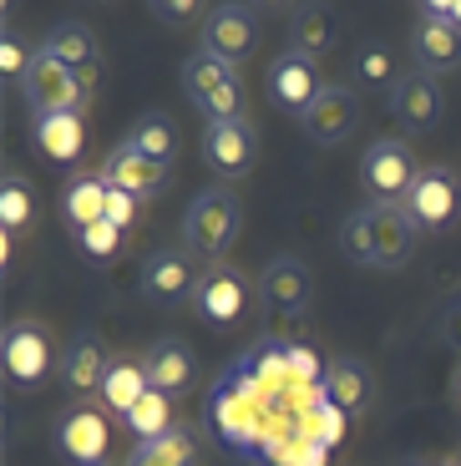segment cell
<instances>
[{
    "mask_svg": "<svg viewBox=\"0 0 461 466\" xmlns=\"http://www.w3.org/2000/svg\"><path fill=\"white\" fill-rule=\"evenodd\" d=\"M421 244V228L405 218L401 203H365L340 223V248L350 264L365 268H401Z\"/></svg>",
    "mask_w": 461,
    "mask_h": 466,
    "instance_id": "6da1fadb",
    "label": "cell"
},
{
    "mask_svg": "<svg viewBox=\"0 0 461 466\" xmlns=\"http://www.w3.org/2000/svg\"><path fill=\"white\" fill-rule=\"evenodd\" d=\"M239 228H243V203L229 183L203 187L183 213V244L193 248L203 264H219V258L239 244Z\"/></svg>",
    "mask_w": 461,
    "mask_h": 466,
    "instance_id": "7a4b0ae2",
    "label": "cell"
},
{
    "mask_svg": "<svg viewBox=\"0 0 461 466\" xmlns=\"http://www.w3.org/2000/svg\"><path fill=\"white\" fill-rule=\"evenodd\" d=\"M183 92H188V102L208 116V127H213V122H233V116H243V76H239V66L208 56L203 46L183 61Z\"/></svg>",
    "mask_w": 461,
    "mask_h": 466,
    "instance_id": "3957f363",
    "label": "cell"
},
{
    "mask_svg": "<svg viewBox=\"0 0 461 466\" xmlns=\"http://www.w3.org/2000/svg\"><path fill=\"white\" fill-rule=\"evenodd\" d=\"M415 177H421V163H415V152L405 147L401 137L370 142L365 157H360V187H365L375 203H405Z\"/></svg>",
    "mask_w": 461,
    "mask_h": 466,
    "instance_id": "277c9868",
    "label": "cell"
},
{
    "mask_svg": "<svg viewBox=\"0 0 461 466\" xmlns=\"http://www.w3.org/2000/svg\"><path fill=\"white\" fill-rule=\"evenodd\" d=\"M26 102H31V112H81L87 106V96H92V86H87V76L71 66H61V61H51L46 51L36 46V61L31 71H26V82H21Z\"/></svg>",
    "mask_w": 461,
    "mask_h": 466,
    "instance_id": "5b68a950",
    "label": "cell"
},
{
    "mask_svg": "<svg viewBox=\"0 0 461 466\" xmlns=\"http://www.w3.org/2000/svg\"><path fill=\"white\" fill-rule=\"evenodd\" d=\"M401 208L421 233L451 228L461 218V173H451V167H421V177L411 183Z\"/></svg>",
    "mask_w": 461,
    "mask_h": 466,
    "instance_id": "8992f818",
    "label": "cell"
},
{
    "mask_svg": "<svg viewBox=\"0 0 461 466\" xmlns=\"http://www.w3.org/2000/svg\"><path fill=\"white\" fill-rule=\"evenodd\" d=\"M56 441L71 456V466H102L107 451H112V410L92 406V400L67 406L56 420Z\"/></svg>",
    "mask_w": 461,
    "mask_h": 466,
    "instance_id": "52a82bcc",
    "label": "cell"
},
{
    "mask_svg": "<svg viewBox=\"0 0 461 466\" xmlns=\"http://www.w3.org/2000/svg\"><path fill=\"white\" fill-rule=\"evenodd\" d=\"M259 294H264L269 319H300L314 299V268L300 254H279L259 274Z\"/></svg>",
    "mask_w": 461,
    "mask_h": 466,
    "instance_id": "ba28073f",
    "label": "cell"
},
{
    "mask_svg": "<svg viewBox=\"0 0 461 466\" xmlns=\"http://www.w3.org/2000/svg\"><path fill=\"white\" fill-rule=\"evenodd\" d=\"M203 258L193 254L188 244L178 248H158V254L142 264V294H148L152 304H183L198 294V284H203Z\"/></svg>",
    "mask_w": 461,
    "mask_h": 466,
    "instance_id": "9c48e42d",
    "label": "cell"
},
{
    "mask_svg": "<svg viewBox=\"0 0 461 466\" xmlns=\"http://www.w3.org/2000/svg\"><path fill=\"white\" fill-rule=\"evenodd\" d=\"M203 163L219 177H243L254 173L259 163V127L249 116H233V122H213L203 132Z\"/></svg>",
    "mask_w": 461,
    "mask_h": 466,
    "instance_id": "30bf717a",
    "label": "cell"
},
{
    "mask_svg": "<svg viewBox=\"0 0 461 466\" xmlns=\"http://www.w3.org/2000/svg\"><path fill=\"white\" fill-rule=\"evenodd\" d=\"M0 355H5V375H11L15 385H36L46 380L51 370H56V350H51V335L36 319H15L11 329H5V345H0Z\"/></svg>",
    "mask_w": 461,
    "mask_h": 466,
    "instance_id": "8fae6325",
    "label": "cell"
},
{
    "mask_svg": "<svg viewBox=\"0 0 461 466\" xmlns=\"http://www.w3.org/2000/svg\"><path fill=\"white\" fill-rule=\"evenodd\" d=\"M300 127H304V137L320 142V147H340V142L360 127V96L350 92V86L330 82L320 96H314L310 112L300 116Z\"/></svg>",
    "mask_w": 461,
    "mask_h": 466,
    "instance_id": "7c38bea8",
    "label": "cell"
},
{
    "mask_svg": "<svg viewBox=\"0 0 461 466\" xmlns=\"http://www.w3.org/2000/svg\"><path fill=\"white\" fill-rule=\"evenodd\" d=\"M193 304H198V315H203L213 329H233L243 319V309H249V279H243L239 268H229V264H208Z\"/></svg>",
    "mask_w": 461,
    "mask_h": 466,
    "instance_id": "4fadbf2b",
    "label": "cell"
},
{
    "mask_svg": "<svg viewBox=\"0 0 461 466\" xmlns=\"http://www.w3.org/2000/svg\"><path fill=\"white\" fill-rule=\"evenodd\" d=\"M324 86L330 82L320 76V66H314L310 56H300V51H279L274 66H269V96H274V106H284V112L304 116Z\"/></svg>",
    "mask_w": 461,
    "mask_h": 466,
    "instance_id": "5bb4252c",
    "label": "cell"
},
{
    "mask_svg": "<svg viewBox=\"0 0 461 466\" xmlns=\"http://www.w3.org/2000/svg\"><path fill=\"white\" fill-rule=\"evenodd\" d=\"M385 102H391V116L405 132H431L441 122V86L426 71H405L401 82L385 92Z\"/></svg>",
    "mask_w": 461,
    "mask_h": 466,
    "instance_id": "9a60e30c",
    "label": "cell"
},
{
    "mask_svg": "<svg viewBox=\"0 0 461 466\" xmlns=\"http://www.w3.org/2000/svg\"><path fill=\"white\" fill-rule=\"evenodd\" d=\"M254 41H259L254 15L243 11V5H219V11L203 21V51L219 56V61H229V66H239V61L254 56Z\"/></svg>",
    "mask_w": 461,
    "mask_h": 466,
    "instance_id": "2e32d148",
    "label": "cell"
},
{
    "mask_svg": "<svg viewBox=\"0 0 461 466\" xmlns=\"http://www.w3.org/2000/svg\"><path fill=\"white\" fill-rule=\"evenodd\" d=\"M411 51H415V71L446 76V71L461 66V25L421 11V21H415V31H411Z\"/></svg>",
    "mask_w": 461,
    "mask_h": 466,
    "instance_id": "e0dca14e",
    "label": "cell"
},
{
    "mask_svg": "<svg viewBox=\"0 0 461 466\" xmlns=\"http://www.w3.org/2000/svg\"><path fill=\"white\" fill-rule=\"evenodd\" d=\"M107 365H112V355L102 350V339L87 329V335H77L67 345V355L56 360V375L61 385H67V396H102V380H107Z\"/></svg>",
    "mask_w": 461,
    "mask_h": 466,
    "instance_id": "ac0fdd59",
    "label": "cell"
},
{
    "mask_svg": "<svg viewBox=\"0 0 461 466\" xmlns=\"http://www.w3.org/2000/svg\"><path fill=\"white\" fill-rule=\"evenodd\" d=\"M31 142L46 152L51 163L71 167L87 152V122H81V112H41L31 116Z\"/></svg>",
    "mask_w": 461,
    "mask_h": 466,
    "instance_id": "d6986e66",
    "label": "cell"
},
{
    "mask_svg": "<svg viewBox=\"0 0 461 466\" xmlns=\"http://www.w3.org/2000/svg\"><path fill=\"white\" fill-rule=\"evenodd\" d=\"M102 177H107V187H117V193H132V198H152V193H162V187H168L173 167L148 163V157H142V152H132V147H117L112 157L102 163Z\"/></svg>",
    "mask_w": 461,
    "mask_h": 466,
    "instance_id": "ffe728a7",
    "label": "cell"
},
{
    "mask_svg": "<svg viewBox=\"0 0 461 466\" xmlns=\"http://www.w3.org/2000/svg\"><path fill=\"white\" fill-rule=\"evenodd\" d=\"M142 365H148L152 390H162V396H183V390H193V380H198V360H193V350H188L183 339H158Z\"/></svg>",
    "mask_w": 461,
    "mask_h": 466,
    "instance_id": "44dd1931",
    "label": "cell"
},
{
    "mask_svg": "<svg viewBox=\"0 0 461 466\" xmlns=\"http://www.w3.org/2000/svg\"><path fill=\"white\" fill-rule=\"evenodd\" d=\"M152 390V380H148V365L142 360H132V355H112V365H107V380H102V406L112 410V416H122L128 420V410L138 406L142 396Z\"/></svg>",
    "mask_w": 461,
    "mask_h": 466,
    "instance_id": "7402d4cb",
    "label": "cell"
},
{
    "mask_svg": "<svg viewBox=\"0 0 461 466\" xmlns=\"http://www.w3.org/2000/svg\"><path fill=\"white\" fill-rule=\"evenodd\" d=\"M41 51H46L51 61H61V66L71 71H97V35L92 25H81V21H56L46 31V41H41Z\"/></svg>",
    "mask_w": 461,
    "mask_h": 466,
    "instance_id": "603a6c76",
    "label": "cell"
},
{
    "mask_svg": "<svg viewBox=\"0 0 461 466\" xmlns=\"http://www.w3.org/2000/svg\"><path fill=\"white\" fill-rule=\"evenodd\" d=\"M107 198H112V187H107L102 173H87V177H71L67 193H61V218L71 228H92V223L107 218Z\"/></svg>",
    "mask_w": 461,
    "mask_h": 466,
    "instance_id": "cb8c5ba5",
    "label": "cell"
},
{
    "mask_svg": "<svg viewBox=\"0 0 461 466\" xmlns=\"http://www.w3.org/2000/svg\"><path fill=\"white\" fill-rule=\"evenodd\" d=\"M334 46V11L330 5H300L294 21H289V51H300V56H324Z\"/></svg>",
    "mask_w": 461,
    "mask_h": 466,
    "instance_id": "d4e9b609",
    "label": "cell"
},
{
    "mask_svg": "<svg viewBox=\"0 0 461 466\" xmlns=\"http://www.w3.org/2000/svg\"><path fill=\"white\" fill-rule=\"evenodd\" d=\"M128 466H198V441H193L188 426H173V431L158 436V441L132 446Z\"/></svg>",
    "mask_w": 461,
    "mask_h": 466,
    "instance_id": "484cf974",
    "label": "cell"
},
{
    "mask_svg": "<svg viewBox=\"0 0 461 466\" xmlns=\"http://www.w3.org/2000/svg\"><path fill=\"white\" fill-rule=\"evenodd\" d=\"M122 426L138 436V446H142V441H158V436H168V431H173V396L148 390V396H142L138 406L128 410V420H122Z\"/></svg>",
    "mask_w": 461,
    "mask_h": 466,
    "instance_id": "4316f807",
    "label": "cell"
},
{
    "mask_svg": "<svg viewBox=\"0 0 461 466\" xmlns=\"http://www.w3.org/2000/svg\"><path fill=\"white\" fill-rule=\"evenodd\" d=\"M122 147H132V152H142L148 163H162V167H173V152H178V137H173V127L162 122V116H142L138 127L128 132V142Z\"/></svg>",
    "mask_w": 461,
    "mask_h": 466,
    "instance_id": "83f0119b",
    "label": "cell"
},
{
    "mask_svg": "<svg viewBox=\"0 0 461 466\" xmlns=\"http://www.w3.org/2000/svg\"><path fill=\"white\" fill-rule=\"evenodd\" d=\"M31 218H36V187L21 173H5V183H0V228L21 233Z\"/></svg>",
    "mask_w": 461,
    "mask_h": 466,
    "instance_id": "f1b7e54d",
    "label": "cell"
},
{
    "mask_svg": "<svg viewBox=\"0 0 461 466\" xmlns=\"http://www.w3.org/2000/svg\"><path fill=\"white\" fill-rule=\"evenodd\" d=\"M324 380H330V396L340 400L345 410H360V406H365V396H370V375L360 370L355 360H334Z\"/></svg>",
    "mask_w": 461,
    "mask_h": 466,
    "instance_id": "f546056e",
    "label": "cell"
},
{
    "mask_svg": "<svg viewBox=\"0 0 461 466\" xmlns=\"http://www.w3.org/2000/svg\"><path fill=\"white\" fill-rule=\"evenodd\" d=\"M355 76H360L365 86H385V92H391L405 71H395V56H391L385 46H365V51L355 56Z\"/></svg>",
    "mask_w": 461,
    "mask_h": 466,
    "instance_id": "4dcf8cb0",
    "label": "cell"
},
{
    "mask_svg": "<svg viewBox=\"0 0 461 466\" xmlns=\"http://www.w3.org/2000/svg\"><path fill=\"white\" fill-rule=\"evenodd\" d=\"M77 248L87 258H112L117 248H122V228H112V223L102 218V223H92V228L77 233Z\"/></svg>",
    "mask_w": 461,
    "mask_h": 466,
    "instance_id": "1f68e13d",
    "label": "cell"
},
{
    "mask_svg": "<svg viewBox=\"0 0 461 466\" xmlns=\"http://www.w3.org/2000/svg\"><path fill=\"white\" fill-rule=\"evenodd\" d=\"M31 61H36V51H26L21 41H15V35H5V41H0V71H5L11 82H26Z\"/></svg>",
    "mask_w": 461,
    "mask_h": 466,
    "instance_id": "d6a6232c",
    "label": "cell"
},
{
    "mask_svg": "<svg viewBox=\"0 0 461 466\" xmlns=\"http://www.w3.org/2000/svg\"><path fill=\"white\" fill-rule=\"evenodd\" d=\"M138 213H142V198H132V193H117V187H112V198H107V223L128 233L132 223H138Z\"/></svg>",
    "mask_w": 461,
    "mask_h": 466,
    "instance_id": "836d02e7",
    "label": "cell"
},
{
    "mask_svg": "<svg viewBox=\"0 0 461 466\" xmlns=\"http://www.w3.org/2000/svg\"><path fill=\"white\" fill-rule=\"evenodd\" d=\"M152 15L158 21H208V5H152Z\"/></svg>",
    "mask_w": 461,
    "mask_h": 466,
    "instance_id": "e575fe53",
    "label": "cell"
},
{
    "mask_svg": "<svg viewBox=\"0 0 461 466\" xmlns=\"http://www.w3.org/2000/svg\"><path fill=\"white\" fill-rule=\"evenodd\" d=\"M441 335H446V345L461 355V304H451L446 315H441Z\"/></svg>",
    "mask_w": 461,
    "mask_h": 466,
    "instance_id": "d590c367",
    "label": "cell"
},
{
    "mask_svg": "<svg viewBox=\"0 0 461 466\" xmlns=\"http://www.w3.org/2000/svg\"><path fill=\"white\" fill-rule=\"evenodd\" d=\"M421 11H431V15H441V21H451V25H461V0H431V5H421Z\"/></svg>",
    "mask_w": 461,
    "mask_h": 466,
    "instance_id": "8d00e7d4",
    "label": "cell"
},
{
    "mask_svg": "<svg viewBox=\"0 0 461 466\" xmlns=\"http://www.w3.org/2000/svg\"><path fill=\"white\" fill-rule=\"evenodd\" d=\"M441 466H461V456H451V461H441Z\"/></svg>",
    "mask_w": 461,
    "mask_h": 466,
    "instance_id": "74e56055",
    "label": "cell"
},
{
    "mask_svg": "<svg viewBox=\"0 0 461 466\" xmlns=\"http://www.w3.org/2000/svg\"><path fill=\"white\" fill-rule=\"evenodd\" d=\"M456 400H461V370H456Z\"/></svg>",
    "mask_w": 461,
    "mask_h": 466,
    "instance_id": "f35d334b",
    "label": "cell"
},
{
    "mask_svg": "<svg viewBox=\"0 0 461 466\" xmlns=\"http://www.w3.org/2000/svg\"><path fill=\"white\" fill-rule=\"evenodd\" d=\"M102 466H107V461H102Z\"/></svg>",
    "mask_w": 461,
    "mask_h": 466,
    "instance_id": "ab89813d",
    "label": "cell"
}]
</instances>
